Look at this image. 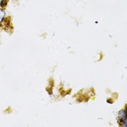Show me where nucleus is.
<instances>
[{"label": "nucleus", "instance_id": "obj_1", "mask_svg": "<svg viewBox=\"0 0 127 127\" xmlns=\"http://www.w3.org/2000/svg\"><path fill=\"white\" fill-rule=\"evenodd\" d=\"M127 118V111L125 108H122L118 113V122L119 125L122 124Z\"/></svg>", "mask_w": 127, "mask_h": 127}, {"label": "nucleus", "instance_id": "obj_2", "mask_svg": "<svg viewBox=\"0 0 127 127\" xmlns=\"http://www.w3.org/2000/svg\"><path fill=\"white\" fill-rule=\"evenodd\" d=\"M6 17V13L4 8H0V26L3 22Z\"/></svg>", "mask_w": 127, "mask_h": 127}, {"label": "nucleus", "instance_id": "obj_3", "mask_svg": "<svg viewBox=\"0 0 127 127\" xmlns=\"http://www.w3.org/2000/svg\"><path fill=\"white\" fill-rule=\"evenodd\" d=\"M120 127H127V118L125 120V121L122 124H121L120 125Z\"/></svg>", "mask_w": 127, "mask_h": 127}, {"label": "nucleus", "instance_id": "obj_4", "mask_svg": "<svg viewBox=\"0 0 127 127\" xmlns=\"http://www.w3.org/2000/svg\"><path fill=\"white\" fill-rule=\"evenodd\" d=\"M124 108H125V109H126V110H127V104H125Z\"/></svg>", "mask_w": 127, "mask_h": 127}, {"label": "nucleus", "instance_id": "obj_5", "mask_svg": "<svg viewBox=\"0 0 127 127\" xmlns=\"http://www.w3.org/2000/svg\"><path fill=\"white\" fill-rule=\"evenodd\" d=\"M3 0H0V6H1V1H2Z\"/></svg>", "mask_w": 127, "mask_h": 127}]
</instances>
